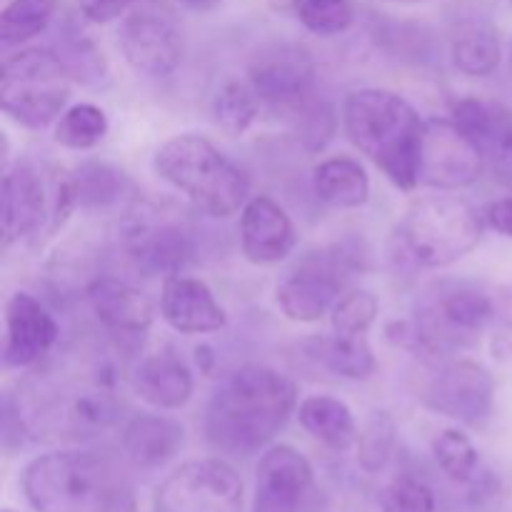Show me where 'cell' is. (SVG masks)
<instances>
[{
	"label": "cell",
	"mask_w": 512,
	"mask_h": 512,
	"mask_svg": "<svg viewBox=\"0 0 512 512\" xmlns=\"http://www.w3.org/2000/svg\"><path fill=\"white\" fill-rule=\"evenodd\" d=\"M485 218L468 200L453 195H423L400 220V248L420 268H448L480 245Z\"/></svg>",
	"instance_id": "6"
},
{
	"label": "cell",
	"mask_w": 512,
	"mask_h": 512,
	"mask_svg": "<svg viewBox=\"0 0 512 512\" xmlns=\"http://www.w3.org/2000/svg\"><path fill=\"white\" fill-rule=\"evenodd\" d=\"M418 398L433 413L478 428L493 415L495 378L475 360L445 358L438 360V368L428 375Z\"/></svg>",
	"instance_id": "11"
},
{
	"label": "cell",
	"mask_w": 512,
	"mask_h": 512,
	"mask_svg": "<svg viewBox=\"0 0 512 512\" xmlns=\"http://www.w3.org/2000/svg\"><path fill=\"white\" fill-rule=\"evenodd\" d=\"M48 195L43 178L28 163H5L3 173V245L10 248L43 228Z\"/></svg>",
	"instance_id": "20"
},
{
	"label": "cell",
	"mask_w": 512,
	"mask_h": 512,
	"mask_svg": "<svg viewBox=\"0 0 512 512\" xmlns=\"http://www.w3.org/2000/svg\"><path fill=\"white\" fill-rule=\"evenodd\" d=\"M63 190L73 210H100L118 205L130 190V180L113 165L83 163L65 180Z\"/></svg>",
	"instance_id": "26"
},
{
	"label": "cell",
	"mask_w": 512,
	"mask_h": 512,
	"mask_svg": "<svg viewBox=\"0 0 512 512\" xmlns=\"http://www.w3.org/2000/svg\"><path fill=\"white\" fill-rule=\"evenodd\" d=\"M295 15L310 33L323 38L345 33L355 20L350 0H300Z\"/></svg>",
	"instance_id": "36"
},
{
	"label": "cell",
	"mask_w": 512,
	"mask_h": 512,
	"mask_svg": "<svg viewBox=\"0 0 512 512\" xmlns=\"http://www.w3.org/2000/svg\"><path fill=\"white\" fill-rule=\"evenodd\" d=\"M248 85L265 105L293 110L313 95L315 58L300 43H270L248 60Z\"/></svg>",
	"instance_id": "13"
},
{
	"label": "cell",
	"mask_w": 512,
	"mask_h": 512,
	"mask_svg": "<svg viewBox=\"0 0 512 512\" xmlns=\"http://www.w3.org/2000/svg\"><path fill=\"white\" fill-rule=\"evenodd\" d=\"M490 295L460 280H443L423 290L413 313V348L430 360H445L480 340L493 320Z\"/></svg>",
	"instance_id": "7"
},
{
	"label": "cell",
	"mask_w": 512,
	"mask_h": 512,
	"mask_svg": "<svg viewBox=\"0 0 512 512\" xmlns=\"http://www.w3.org/2000/svg\"><path fill=\"white\" fill-rule=\"evenodd\" d=\"M355 268L343 248L308 255L275 290L280 313L293 323H318L335 308Z\"/></svg>",
	"instance_id": "10"
},
{
	"label": "cell",
	"mask_w": 512,
	"mask_h": 512,
	"mask_svg": "<svg viewBox=\"0 0 512 512\" xmlns=\"http://www.w3.org/2000/svg\"><path fill=\"white\" fill-rule=\"evenodd\" d=\"M290 113H295V130H298V138L303 140L305 148L320 150L333 138L335 115L325 103L308 98Z\"/></svg>",
	"instance_id": "39"
},
{
	"label": "cell",
	"mask_w": 512,
	"mask_h": 512,
	"mask_svg": "<svg viewBox=\"0 0 512 512\" xmlns=\"http://www.w3.org/2000/svg\"><path fill=\"white\" fill-rule=\"evenodd\" d=\"M450 58L453 65L468 78H488L498 70L503 60V45L498 33L490 23L483 20H470L460 25L450 45Z\"/></svg>",
	"instance_id": "27"
},
{
	"label": "cell",
	"mask_w": 512,
	"mask_h": 512,
	"mask_svg": "<svg viewBox=\"0 0 512 512\" xmlns=\"http://www.w3.org/2000/svg\"><path fill=\"white\" fill-rule=\"evenodd\" d=\"M313 193L338 210L360 208L370 200V178L363 163L350 155H333L313 168Z\"/></svg>",
	"instance_id": "24"
},
{
	"label": "cell",
	"mask_w": 512,
	"mask_h": 512,
	"mask_svg": "<svg viewBox=\"0 0 512 512\" xmlns=\"http://www.w3.org/2000/svg\"><path fill=\"white\" fill-rule=\"evenodd\" d=\"M298 423L325 448L343 453L358 440L355 415L343 400L333 395H310L298 405Z\"/></svg>",
	"instance_id": "25"
},
{
	"label": "cell",
	"mask_w": 512,
	"mask_h": 512,
	"mask_svg": "<svg viewBox=\"0 0 512 512\" xmlns=\"http://www.w3.org/2000/svg\"><path fill=\"white\" fill-rule=\"evenodd\" d=\"M160 315L180 335L218 333L228 325V313L205 280L175 273L163 280Z\"/></svg>",
	"instance_id": "18"
},
{
	"label": "cell",
	"mask_w": 512,
	"mask_h": 512,
	"mask_svg": "<svg viewBox=\"0 0 512 512\" xmlns=\"http://www.w3.org/2000/svg\"><path fill=\"white\" fill-rule=\"evenodd\" d=\"M320 360L330 373L348 380H368L378 370L373 348L365 335H330L320 343Z\"/></svg>",
	"instance_id": "28"
},
{
	"label": "cell",
	"mask_w": 512,
	"mask_h": 512,
	"mask_svg": "<svg viewBox=\"0 0 512 512\" xmlns=\"http://www.w3.org/2000/svg\"><path fill=\"white\" fill-rule=\"evenodd\" d=\"M438 500L428 483L413 475H400L380 493V512H435Z\"/></svg>",
	"instance_id": "37"
},
{
	"label": "cell",
	"mask_w": 512,
	"mask_h": 512,
	"mask_svg": "<svg viewBox=\"0 0 512 512\" xmlns=\"http://www.w3.org/2000/svg\"><path fill=\"white\" fill-rule=\"evenodd\" d=\"M58 58L63 60L65 70H68L73 83L85 85V88H103L110 80L108 60L98 50V45L85 35H73L65 38L58 50Z\"/></svg>",
	"instance_id": "32"
},
{
	"label": "cell",
	"mask_w": 512,
	"mask_h": 512,
	"mask_svg": "<svg viewBox=\"0 0 512 512\" xmlns=\"http://www.w3.org/2000/svg\"><path fill=\"white\" fill-rule=\"evenodd\" d=\"M3 512H13V510H3Z\"/></svg>",
	"instance_id": "47"
},
{
	"label": "cell",
	"mask_w": 512,
	"mask_h": 512,
	"mask_svg": "<svg viewBox=\"0 0 512 512\" xmlns=\"http://www.w3.org/2000/svg\"><path fill=\"white\" fill-rule=\"evenodd\" d=\"M88 303L100 325L115 335H143L153 325V303L128 280L95 278L88 285Z\"/></svg>",
	"instance_id": "23"
},
{
	"label": "cell",
	"mask_w": 512,
	"mask_h": 512,
	"mask_svg": "<svg viewBox=\"0 0 512 512\" xmlns=\"http://www.w3.org/2000/svg\"><path fill=\"white\" fill-rule=\"evenodd\" d=\"M313 465L293 445H270L255 470L253 512H300L313 488Z\"/></svg>",
	"instance_id": "16"
},
{
	"label": "cell",
	"mask_w": 512,
	"mask_h": 512,
	"mask_svg": "<svg viewBox=\"0 0 512 512\" xmlns=\"http://www.w3.org/2000/svg\"><path fill=\"white\" fill-rule=\"evenodd\" d=\"M35 512H135V488L123 460L88 448L50 450L20 478Z\"/></svg>",
	"instance_id": "3"
},
{
	"label": "cell",
	"mask_w": 512,
	"mask_h": 512,
	"mask_svg": "<svg viewBox=\"0 0 512 512\" xmlns=\"http://www.w3.org/2000/svg\"><path fill=\"white\" fill-rule=\"evenodd\" d=\"M78 5L90 23H110L125 15L133 0H78Z\"/></svg>",
	"instance_id": "40"
},
{
	"label": "cell",
	"mask_w": 512,
	"mask_h": 512,
	"mask_svg": "<svg viewBox=\"0 0 512 512\" xmlns=\"http://www.w3.org/2000/svg\"><path fill=\"white\" fill-rule=\"evenodd\" d=\"M245 485L220 458L188 460L158 485L153 512H243Z\"/></svg>",
	"instance_id": "9"
},
{
	"label": "cell",
	"mask_w": 512,
	"mask_h": 512,
	"mask_svg": "<svg viewBox=\"0 0 512 512\" xmlns=\"http://www.w3.org/2000/svg\"><path fill=\"white\" fill-rule=\"evenodd\" d=\"M120 378L113 355L90 350L43 373L38 370L15 405L33 438H98L123 418Z\"/></svg>",
	"instance_id": "1"
},
{
	"label": "cell",
	"mask_w": 512,
	"mask_h": 512,
	"mask_svg": "<svg viewBox=\"0 0 512 512\" xmlns=\"http://www.w3.org/2000/svg\"><path fill=\"white\" fill-rule=\"evenodd\" d=\"M130 385L143 403L155 410H180L195 393L190 365L175 348L153 350L130 373Z\"/></svg>",
	"instance_id": "19"
},
{
	"label": "cell",
	"mask_w": 512,
	"mask_h": 512,
	"mask_svg": "<svg viewBox=\"0 0 512 512\" xmlns=\"http://www.w3.org/2000/svg\"><path fill=\"white\" fill-rule=\"evenodd\" d=\"M270 8L278 10V13H295L300 5V0H268Z\"/></svg>",
	"instance_id": "43"
},
{
	"label": "cell",
	"mask_w": 512,
	"mask_h": 512,
	"mask_svg": "<svg viewBox=\"0 0 512 512\" xmlns=\"http://www.w3.org/2000/svg\"><path fill=\"white\" fill-rule=\"evenodd\" d=\"M185 428L180 420L160 413H140L120 433L125 463L135 470H160L183 450Z\"/></svg>",
	"instance_id": "22"
},
{
	"label": "cell",
	"mask_w": 512,
	"mask_h": 512,
	"mask_svg": "<svg viewBox=\"0 0 512 512\" xmlns=\"http://www.w3.org/2000/svg\"><path fill=\"white\" fill-rule=\"evenodd\" d=\"M380 313V300L373 290H348L340 295L335 308L330 310V325L335 335H365L375 325Z\"/></svg>",
	"instance_id": "35"
},
{
	"label": "cell",
	"mask_w": 512,
	"mask_h": 512,
	"mask_svg": "<svg viewBox=\"0 0 512 512\" xmlns=\"http://www.w3.org/2000/svg\"><path fill=\"white\" fill-rule=\"evenodd\" d=\"M510 65H512V53H510Z\"/></svg>",
	"instance_id": "46"
},
{
	"label": "cell",
	"mask_w": 512,
	"mask_h": 512,
	"mask_svg": "<svg viewBox=\"0 0 512 512\" xmlns=\"http://www.w3.org/2000/svg\"><path fill=\"white\" fill-rule=\"evenodd\" d=\"M183 3L188 5L190 10H200V13H205V10H213L220 0H183Z\"/></svg>",
	"instance_id": "44"
},
{
	"label": "cell",
	"mask_w": 512,
	"mask_h": 512,
	"mask_svg": "<svg viewBox=\"0 0 512 512\" xmlns=\"http://www.w3.org/2000/svg\"><path fill=\"white\" fill-rule=\"evenodd\" d=\"M153 168L210 218H230L250 200L248 173L203 135L180 133L165 140L155 150Z\"/></svg>",
	"instance_id": "5"
},
{
	"label": "cell",
	"mask_w": 512,
	"mask_h": 512,
	"mask_svg": "<svg viewBox=\"0 0 512 512\" xmlns=\"http://www.w3.org/2000/svg\"><path fill=\"white\" fill-rule=\"evenodd\" d=\"M485 160L493 165L495 178L512 190V113L503 105L495 110L493 128L483 143Z\"/></svg>",
	"instance_id": "38"
},
{
	"label": "cell",
	"mask_w": 512,
	"mask_h": 512,
	"mask_svg": "<svg viewBox=\"0 0 512 512\" xmlns=\"http://www.w3.org/2000/svg\"><path fill=\"white\" fill-rule=\"evenodd\" d=\"M485 168V153L453 118L425 123L420 148V185L435 190H460L473 185Z\"/></svg>",
	"instance_id": "12"
},
{
	"label": "cell",
	"mask_w": 512,
	"mask_h": 512,
	"mask_svg": "<svg viewBox=\"0 0 512 512\" xmlns=\"http://www.w3.org/2000/svg\"><path fill=\"white\" fill-rule=\"evenodd\" d=\"M70 75L55 50L23 48L3 58L0 105L13 123L43 130L58 123L70 100Z\"/></svg>",
	"instance_id": "8"
},
{
	"label": "cell",
	"mask_w": 512,
	"mask_h": 512,
	"mask_svg": "<svg viewBox=\"0 0 512 512\" xmlns=\"http://www.w3.org/2000/svg\"><path fill=\"white\" fill-rule=\"evenodd\" d=\"M343 130L395 188L415 190L420 185V148L425 120L403 95L385 88L353 90L343 100Z\"/></svg>",
	"instance_id": "4"
},
{
	"label": "cell",
	"mask_w": 512,
	"mask_h": 512,
	"mask_svg": "<svg viewBox=\"0 0 512 512\" xmlns=\"http://www.w3.org/2000/svg\"><path fill=\"white\" fill-rule=\"evenodd\" d=\"M260 105H263V100L255 95V90L248 83L230 80L215 93L213 120L228 135H243L258 120Z\"/></svg>",
	"instance_id": "31"
},
{
	"label": "cell",
	"mask_w": 512,
	"mask_h": 512,
	"mask_svg": "<svg viewBox=\"0 0 512 512\" xmlns=\"http://www.w3.org/2000/svg\"><path fill=\"white\" fill-rule=\"evenodd\" d=\"M510 3H512V0H510Z\"/></svg>",
	"instance_id": "48"
},
{
	"label": "cell",
	"mask_w": 512,
	"mask_h": 512,
	"mask_svg": "<svg viewBox=\"0 0 512 512\" xmlns=\"http://www.w3.org/2000/svg\"><path fill=\"white\" fill-rule=\"evenodd\" d=\"M118 45L125 63L145 78H168L183 60L178 25L153 8H138L120 20Z\"/></svg>",
	"instance_id": "14"
},
{
	"label": "cell",
	"mask_w": 512,
	"mask_h": 512,
	"mask_svg": "<svg viewBox=\"0 0 512 512\" xmlns=\"http://www.w3.org/2000/svg\"><path fill=\"white\" fill-rule=\"evenodd\" d=\"M298 410V385L280 370L250 363L220 380L203 415L205 440L218 453H260Z\"/></svg>",
	"instance_id": "2"
},
{
	"label": "cell",
	"mask_w": 512,
	"mask_h": 512,
	"mask_svg": "<svg viewBox=\"0 0 512 512\" xmlns=\"http://www.w3.org/2000/svg\"><path fill=\"white\" fill-rule=\"evenodd\" d=\"M393 3H425V0H393Z\"/></svg>",
	"instance_id": "45"
},
{
	"label": "cell",
	"mask_w": 512,
	"mask_h": 512,
	"mask_svg": "<svg viewBox=\"0 0 512 512\" xmlns=\"http://www.w3.org/2000/svg\"><path fill=\"white\" fill-rule=\"evenodd\" d=\"M500 313H503L505 325H508V330L512 333V288L503 290V295H500Z\"/></svg>",
	"instance_id": "42"
},
{
	"label": "cell",
	"mask_w": 512,
	"mask_h": 512,
	"mask_svg": "<svg viewBox=\"0 0 512 512\" xmlns=\"http://www.w3.org/2000/svg\"><path fill=\"white\" fill-rule=\"evenodd\" d=\"M108 135V115L93 103H78L65 110L55 123V143L68 150H90Z\"/></svg>",
	"instance_id": "30"
},
{
	"label": "cell",
	"mask_w": 512,
	"mask_h": 512,
	"mask_svg": "<svg viewBox=\"0 0 512 512\" xmlns=\"http://www.w3.org/2000/svg\"><path fill=\"white\" fill-rule=\"evenodd\" d=\"M395 435H398V428L388 413H370L355 440L358 463L365 473H380L388 465V460L393 458L395 440H398Z\"/></svg>",
	"instance_id": "34"
},
{
	"label": "cell",
	"mask_w": 512,
	"mask_h": 512,
	"mask_svg": "<svg viewBox=\"0 0 512 512\" xmlns=\"http://www.w3.org/2000/svg\"><path fill=\"white\" fill-rule=\"evenodd\" d=\"M55 13V0H10L0 13V45H25L45 33Z\"/></svg>",
	"instance_id": "29"
},
{
	"label": "cell",
	"mask_w": 512,
	"mask_h": 512,
	"mask_svg": "<svg viewBox=\"0 0 512 512\" xmlns=\"http://www.w3.org/2000/svg\"><path fill=\"white\" fill-rule=\"evenodd\" d=\"M483 218L490 230L505 235V238H512V198H500L485 205Z\"/></svg>",
	"instance_id": "41"
},
{
	"label": "cell",
	"mask_w": 512,
	"mask_h": 512,
	"mask_svg": "<svg viewBox=\"0 0 512 512\" xmlns=\"http://www.w3.org/2000/svg\"><path fill=\"white\" fill-rule=\"evenodd\" d=\"M60 328L48 308L30 293H13L5 303L3 365L13 370L35 368L58 345Z\"/></svg>",
	"instance_id": "15"
},
{
	"label": "cell",
	"mask_w": 512,
	"mask_h": 512,
	"mask_svg": "<svg viewBox=\"0 0 512 512\" xmlns=\"http://www.w3.org/2000/svg\"><path fill=\"white\" fill-rule=\"evenodd\" d=\"M433 458L453 483H470L478 473L480 455L473 440L458 428L440 430L433 438Z\"/></svg>",
	"instance_id": "33"
},
{
	"label": "cell",
	"mask_w": 512,
	"mask_h": 512,
	"mask_svg": "<svg viewBox=\"0 0 512 512\" xmlns=\"http://www.w3.org/2000/svg\"><path fill=\"white\" fill-rule=\"evenodd\" d=\"M125 250L130 260L145 273L175 275L183 273L188 263H193L195 245L190 233H185L175 223H130L125 230Z\"/></svg>",
	"instance_id": "21"
},
{
	"label": "cell",
	"mask_w": 512,
	"mask_h": 512,
	"mask_svg": "<svg viewBox=\"0 0 512 512\" xmlns=\"http://www.w3.org/2000/svg\"><path fill=\"white\" fill-rule=\"evenodd\" d=\"M298 245V230L290 215L270 195H250L240 210V248L248 263H283Z\"/></svg>",
	"instance_id": "17"
}]
</instances>
